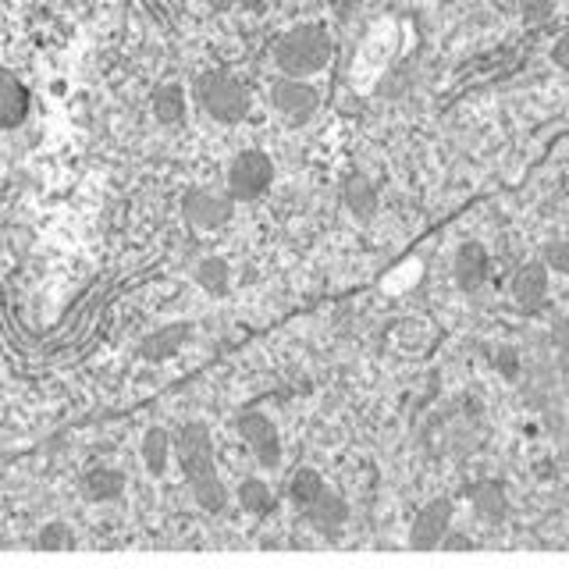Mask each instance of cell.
<instances>
[{"mask_svg":"<svg viewBox=\"0 0 569 569\" xmlns=\"http://www.w3.org/2000/svg\"><path fill=\"white\" fill-rule=\"evenodd\" d=\"M171 456L182 467V477L189 485L192 502L203 512L218 516L228 506V491L221 485L218 459H213V435L203 420H189L171 435Z\"/></svg>","mask_w":569,"mask_h":569,"instance_id":"cell-1","label":"cell"},{"mask_svg":"<svg viewBox=\"0 0 569 569\" xmlns=\"http://www.w3.org/2000/svg\"><path fill=\"white\" fill-rule=\"evenodd\" d=\"M331 32L320 22H302L284 29L278 40L271 43V61L281 76H296V79H310L317 71H325L331 61Z\"/></svg>","mask_w":569,"mask_h":569,"instance_id":"cell-2","label":"cell"},{"mask_svg":"<svg viewBox=\"0 0 569 569\" xmlns=\"http://www.w3.org/2000/svg\"><path fill=\"white\" fill-rule=\"evenodd\" d=\"M192 100L218 124H239V121H246L249 107H253V100H249V86L236 76V71H224V68L203 71V76L192 82Z\"/></svg>","mask_w":569,"mask_h":569,"instance_id":"cell-3","label":"cell"},{"mask_svg":"<svg viewBox=\"0 0 569 569\" xmlns=\"http://www.w3.org/2000/svg\"><path fill=\"white\" fill-rule=\"evenodd\" d=\"M271 186H274V160L263 150H242L231 157L224 174V189L231 203H257Z\"/></svg>","mask_w":569,"mask_h":569,"instance_id":"cell-4","label":"cell"},{"mask_svg":"<svg viewBox=\"0 0 569 569\" xmlns=\"http://www.w3.org/2000/svg\"><path fill=\"white\" fill-rule=\"evenodd\" d=\"M271 107L278 118L292 129L310 124L313 114L320 111V89L310 79H296V76H278L271 86Z\"/></svg>","mask_w":569,"mask_h":569,"instance_id":"cell-5","label":"cell"},{"mask_svg":"<svg viewBox=\"0 0 569 569\" xmlns=\"http://www.w3.org/2000/svg\"><path fill=\"white\" fill-rule=\"evenodd\" d=\"M239 435L263 470L281 467V435L271 417L260 413V409H246V413H239Z\"/></svg>","mask_w":569,"mask_h":569,"instance_id":"cell-6","label":"cell"},{"mask_svg":"<svg viewBox=\"0 0 569 569\" xmlns=\"http://www.w3.org/2000/svg\"><path fill=\"white\" fill-rule=\"evenodd\" d=\"M231 213L236 203L228 200V192H213V189H186L182 196V218L186 224L200 228V231H221L231 224Z\"/></svg>","mask_w":569,"mask_h":569,"instance_id":"cell-7","label":"cell"},{"mask_svg":"<svg viewBox=\"0 0 569 569\" xmlns=\"http://www.w3.org/2000/svg\"><path fill=\"white\" fill-rule=\"evenodd\" d=\"M452 516H456L452 498H431V502H423L420 512L413 516V523H409V545L413 548H438L441 538L452 527Z\"/></svg>","mask_w":569,"mask_h":569,"instance_id":"cell-8","label":"cell"},{"mask_svg":"<svg viewBox=\"0 0 569 569\" xmlns=\"http://www.w3.org/2000/svg\"><path fill=\"white\" fill-rule=\"evenodd\" d=\"M189 338H192L189 320H171V325H164V328H157V331L139 338L136 360H142V363H168L171 356H178L189 346Z\"/></svg>","mask_w":569,"mask_h":569,"instance_id":"cell-9","label":"cell"},{"mask_svg":"<svg viewBox=\"0 0 569 569\" xmlns=\"http://www.w3.org/2000/svg\"><path fill=\"white\" fill-rule=\"evenodd\" d=\"M302 520H307L320 533V538L335 541L338 533L346 530V523H349V502L338 491L325 488L310 506H302Z\"/></svg>","mask_w":569,"mask_h":569,"instance_id":"cell-10","label":"cell"},{"mask_svg":"<svg viewBox=\"0 0 569 569\" xmlns=\"http://www.w3.org/2000/svg\"><path fill=\"white\" fill-rule=\"evenodd\" d=\"M509 292L516 299V307L523 313H541L548 307V271L545 263L538 260H527L516 267V274L509 281Z\"/></svg>","mask_w":569,"mask_h":569,"instance_id":"cell-11","label":"cell"},{"mask_svg":"<svg viewBox=\"0 0 569 569\" xmlns=\"http://www.w3.org/2000/svg\"><path fill=\"white\" fill-rule=\"evenodd\" d=\"M491 274V257L480 242H462L452 257V278L459 284V292H480Z\"/></svg>","mask_w":569,"mask_h":569,"instance_id":"cell-12","label":"cell"},{"mask_svg":"<svg viewBox=\"0 0 569 569\" xmlns=\"http://www.w3.org/2000/svg\"><path fill=\"white\" fill-rule=\"evenodd\" d=\"M378 200H381V189L370 174L349 171L342 178V203L356 221H370L373 213H378Z\"/></svg>","mask_w":569,"mask_h":569,"instance_id":"cell-13","label":"cell"},{"mask_svg":"<svg viewBox=\"0 0 569 569\" xmlns=\"http://www.w3.org/2000/svg\"><path fill=\"white\" fill-rule=\"evenodd\" d=\"M150 111L157 118V124L164 129H182L186 114H189V97H186V86L178 82H160L153 93H150Z\"/></svg>","mask_w":569,"mask_h":569,"instance_id":"cell-14","label":"cell"},{"mask_svg":"<svg viewBox=\"0 0 569 569\" xmlns=\"http://www.w3.org/2000/svg\"><path fill=\"white\" fill-rule=\"evenodd\" d=\"M26 114H29V89L8 68H0V132L18 129Z\"/></svg>","mask_w":569,"mask_h":569,"instance_id":"cell-15","label":"cell"},{"mask_svg":"<svg viewBox=\"0 0 569 569\" xmlns=\"http://www.w3.org/2000/svg\"><path fill=\"white\" fill-rule=\"evenodd\" d=\"M467 498L473 512L480 516L485 523H502L506 512H509V495L502 480H477V485L467 488Z\"/></svg>","mask_w":569,"mask_h":569,"instance_id":"cell-16","label":"cell"},{"mask_svg":"<svg viewBox=\"0 0 569 569\" xmlns=\"http://www.w3.org/2000/svg\"><path fill=\"white\" fill-rule=\"evenodd\" d=\"M79 488L89 502H114L124 491V473L118 467H89L79 477Z\"/></svg>","mask_w":569,"mask_h":569,"instance_id":"cell-17","label":"cell"},{"mask_svg":"<svg viewBox=\"0 0 569 569\" xmlns=\"http://www.w3.org/2000/svg\"><path fill=\"white\" fill-rule=\"evenodd\" d=\"M139 452H142V467H147L153 477H164L171 467V431L164 423H153L147 435L139 441Z\"/></svg>","mask_w":569,"mask_h":569,"instance_id":"cell-18","label":"cell"},{"mask_svg":"<svg viewBox=\"0 0 569 569\" xmlns=\"http://www.w3.org/2000/svg\"><path fill=\"white\" fill-rule=\"evenodd\" d=\"M192 281L200 284L207 296L221 299L231 289V267H228L224 257H203L200 263L192 267Z\"/></svg>","mask_w":569,"mask_h":569,"instance_id":"cell-19","label":"cell"},{"mask_svg":"<svg viewBox=\"0 0 569 569\" xmlns=\"http://www.w3.org/2000/svg\"><path fill=\"white\" fill-rule=\"evenodd\" d=\"M239 506H242V512H249V516H257V520H263V516H271L274 512V491H271V485L267 480H260V477H246L242 485H239Z\"/></svg>","mask_w":569,"mask_h":569,"instance_id":"cell-20","label":"cell"},{"mask_svg":"<svg viewBox=\"0 0 569 569\" xmlns=\"http://www.w3.org/2000/svg\"><path fill=\"white\" fill-rule=\"evenodd\" d=\"M325 488H328V480H325V477H320L313 467H302V470H296L292 480H289V498L302 509V506H310L313 498H317L320 491H325Z\"/></svg>","mask_w":569,"mask_h":569,"instance_id":"cell-21","label":"cell"},{"mask_svg":"<svg viewBox=\"0 0 569 569\" xmlns=\"http://www.w3.org/2000/svg\"><path fill=\"white\" fill-rule=\"evenodd\" d=\"M36 548L40 551H64V548H76V530H71L64 520H50L36 530Z\"/></svg>","mask_w":569,"mask_h":569,"instance_id":"cell-22","label":"cell"},{"mask_svg":"<svg viewBox=\"0 0 569 569\" xmlns=\"http://www.w3.org/2000/svg\"><path fill=\"white\" fill-rule=\"evenodd\" d=\"M559 0H516V11L527 26H545L551 14H556Z\"/></svg>","mask_w":569,"mask_h":569,"instance_id":"cell-23","label":"cell"},{"mask_svg":"<svg viewBox=\"0 0 569 569\" xmlns=\"http://www.w3.org/2000/svg\"><path fill=\"white\" fill-rule=\"evenodd\" d=\"M541 263H545V271L566 274V271H569V246H566L562 239L545 242V249H541Z\"/></svg>","mask_w":569,"mask_h":569,"instance_id":"cell-24","label":"cell"},{"mask_svg":"<svg viewBox=\"0 0 569 569\" xmlns=\"http://www.w3.org/2000/svg\"><path fill=\"white\" fill-rule=\"evenodd\" d=\"M441 545H445V548H473L467 533H445Z\"/></svg>","mask_w":569,"mask_h":569,"instance_id":"cell-25","label":"cell"},{"mask_svg":"<svg viewBox=\"0 0 569 569\" xmlns=\"http://www.w3.org/2000/svg\"><path fill=\"white\" fill-rule=\"evenodd\" d=\"M236 8H242V11H263L267 8V0H236Z\"/></svg>","mask_w":569,"mask_h":569,"instance_id":"cell-26","label":"cell"},{"mask_svg":"<svg viewBox=\"0 0 569 569\" xmlns=\"http://www.w3.org/2000/svg\"><path fill=\"white\" fill-rule=\"evenodd\" d=\"M207 4H210L213 11H228V8H236V0H207Z\"/></svg>","mask_w":569,"mask_h":569,"instance_id":"cell-27","label":"cell"}]
</instances>
